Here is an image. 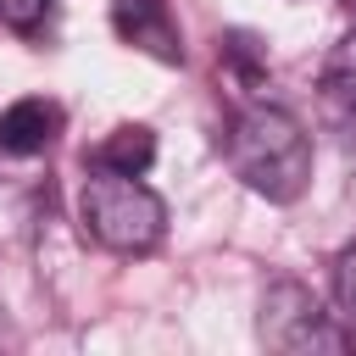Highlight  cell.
I'll return each instance as SVG.
<instances>
[{
	"instance_id": "cell-1",
	"label": "cell",
	"mask_w": 356,
	"mask_h": 356,
	"mask_svg": "<svg viewBox=\"0 0 356 356\" xmlns=\"http://www.w3.org/2000/svg\"><path fill=\"white\" fill-rule=\"evenodd\" d=\"M228 167L245 178V189L289 206L312 184V139L284 106H245L228 122Z\"/></svg>"
},
{
	"instance_id": "cell-8",
	"label": "cell",
	"mask_w": 356,
	"mask_h": 356,
	"mask_svg": "<svg viewBox=\"0 0 356 356\" xmlns=\"http://www.w3.org/2000/svg\"><path fill=\"white\" fill-rule=\"evenodd\" d=\"M50 6H56V0H0V22L17 28V33H33V28L50 17Z\"/></svg>"
},
{
	"instance_id": "cell-2",
	"label": "cell",
	"mask_w": 356,
	"mask_h": 356,
	"mask_svg": "<svg viewBox=\"0 0 356 356\" xmlns=\"http://www.w3.org/2000/svg\"><path fill=\"white\" fill-rule=\"evenodd\" d=\"M78 222L95 245L106 250H122V256H139V250H156L161 234H167V206L156 189H145L139 178L128 172H89L83 189H78Z\"/></svg>"
},
{
	"instance_id": "cell-7",
	"label": "cell",
	"mask_w": 356,
	"mask_h": 356,
	"mask_svg": "<svg viewBox=\"0 0 356 356\" xmlns=\"http://www.w3.org/2000/svg\"><path fill=\"white\" fill-rule=\"evenodd\" d=\"M323 95L339 111H356V33H345L323 61Z\"/></svg>"
},
{
	"instance_id": "cell-3",
	"label": "cell",
	"mask_w": 356,
	"mask_h": 356,
	"mask_svg": "<svg viewBox=\"0 0 356 356\" xmlns=\"http://www.w3.org/2000/svg\"><path fill=\"white\" fill-rule=\"evenodd\" d=\"M256 334L267 350H284V356H339L350 339L328 323V312L317 306V295L295 278H278L267 284L261 295V312H256Z\"/></svg>"
},
{
	"instance_id": "cell-6",
	"label": "cell",
	"mask_w": 356,
	"mask_h": 356,
	"mask_svg": "<svg viewBox=\"0 0 356 356\" xmlns=\"http://www.w3.org/2000/svg\"><path fill=\"white\" fill-rule=\"evenodd\" d=\"M150 161H156V134L139 128V122H122V128H111V134L95 145V167H100V172H128V178H139Z\"/></svg>"
},
{
	"instance_id": "cell-9",
	"label": "cell",
	"mask_w": 356,
	"mask_h": 356,
	"mask_svg": "<svg viewBox=\"0 0 356 356\" xmlns=\"http://www.w3.org/2000/svg\"><path fill=\"white\" fill-rule=\"evenodd\" d=\"M334 295H339V306H345V317L356 328V245L339 250V261H334Z\"/></svg>"
},
{
	"instance_id": "cell-5",
	"label": "cell",
	"mask_w": 356,
	"mask_h": 356,
	"mask_svg": "<svg viewBox=\"0 0 356 356\" xmlns=\"http://www.w3.org/2000/svg\"><path fill=\"white\" fill-rule=\"evenodd\" d=\"M56 134H61V111L50 100H39V95L11 100L0 111V150H11V156H39Z\"/></svg>"
},
{
	"instance_id": "cell-4",
	"label": "cell",
	"mask_w": 356,
	"mask_h": 356,
	"mask_svg": "<svg viewBox=\"0 0 356 356\" xmlns=\"http://www.w3.org/2000/svg\"><path fill=\"white\" fill-rule=\"evenodd\" d=\"M111 28H117L134 50H145V56H156V61H167V67L184 61V33H178V22H172L167 0H111Z\"/></svg>"
}]
</instances>
